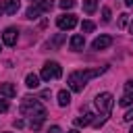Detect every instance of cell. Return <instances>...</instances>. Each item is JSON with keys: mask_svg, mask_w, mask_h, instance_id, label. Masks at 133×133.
<instances>
[{"mask_svg": "<svg viewBox=\"0 0 133 133\" xmlns=\"http://www.w3.org/2000/svg\"><path fill=\"white\" fill-rule=\"evenodd\" d=\"M21 114L23 116H29V127L33 131H37L42 127V123L46 121V108L39 104V100H33V98H23Z\"/></svg>", "mask_w": 133, "mask_h": 133, "instance_id": "cell-1", "label": "cell"}, {"mask_svg": "<svg viewBox=\"0 0 133 133\" xmlns=\"http://www.w3.org/2000/svg\"><path fill=\"white\" fill-rule=\"evenodd\" d=\"M104 71H106V66H102V69H79V71H73V73L69 75V79H66V81H69V87H71L73 91H81L87 81H91L94 77L102 75Z\"/></svg>", "mask_w": 133, "mask_h": 133, "instance_id": "cell-2", "label": "cell"}, {"mask_svg": "<svg viewBox=\"0 0 133 133\" xmlns=\"http://www.w3.org/2000/svg\"><path fill=\"white\" fill-rule=\"evenodd\" d=\"M94 104H96L98 112L102 114V118H106V116L110 114L112 106H114V98H112V94H108V91H102V94H98V96H96Z\"/></svg>", "mask_w": 133, "mask_h": 133, "instance_id": "cell-3", "label": "cell"}, {"mask_svg": "<svg viewBox=\"0 0 133 133\" xmlns=\"http://www.w3.org/2000/svg\"><path fill=\"white\" fill-rule=\"evenodd\" d=\"M62 75V69H60V64L58 62H46L44 66H42V73H39V77L44 79V81H50V79H58Z\"/></svg>", "mask_w": 133, "mask_h": 133, "instance_id": "cell-4", "label": "cell"}, {"mask_svg": "<svg viewBox=\"0 0 133 133\" xmlns=\"http://www.w3.org/2000/svg\"><path fill=\"white\" fill-rule=\"evenodd\" d=\"M56 25H58L60 29H73V27L77 25V17H75V15H71V12L60 15V17L56 19Z\"/></svg>", "mask_w": 133, "mask_h": 133, "instance_id": "cell-5", "label": "cell"}, {"mask_svg": "<svg viewBox=\"0 0 133 133\" xmlns=\"http://www.w3.org/2000/svg\"><path fill=\"white\" fill-rule=\"evenodd\" d=\"M118 104H121V106H131V104H133V81H127V83H125V91H123Z\"/></svg>", "mask_w": 133, "mask_h": 133, "instance_id": "cell-6", "label": "cell"}, {"mask_svg": "<svg viewBox=\"0 0 133 133\" xmlns=\"http://www.w3.org/2000/svg\"><path fill=\"white\" fill-rule=\"evenodd\" d=\"M17 39H19V31H17L15 27H6L4 33H2V42H4L6 46H15Z\"/></svg>", "mask_w": 133, "mask_h": 133, "instance_id": "cell-7", "label": "cell"}, {"mask_svg": "<svg viewBox=\"0 0 133 133\" xmlns=\"http://www.w3.org/2000/svg\"><path fill=\"white\" fill-rule=\"evenodd\" d=\"M110 44H112V37H110V35H100V37L94 39L91 48H94V50H106Z\"/></svg>", "mask_w": 133, "mask_h": 133, "instance_id": "cell-8", "label": "cell"}, {"mask_svg": "<svg viewBox=\"0 0 133 133\" xmlns=\"http://www.w3.org/2000/svg\"><path fill=\"white\" fill-rule=\"evenodd\" d=\"M69 46H71V50H83V46H85V37L83 35H73L71 37V42H69Z\"/></svg>", "mask_w": 133, "mask_h": 133, "instance_id": "cell-9", "label": "cell"}, {"mask_svg": "<svg viewBox=\"0 0 133 133\" xmlns=\"http://www.w3.org/2000/svg\"><path fill=\"white\" fill-rule=\"evenodd\" d=\"M91 123H94V112H85L83 116L75 118V127H87V125H91Z\"/></svg>", "mask_w": 133, "mask_h": 133, "instance_id": "cell-10", "label": "cell"}, {"mask_svg": "<svg viewBox=\"0 0 133 133\" xmlns=\"http://www.w3.org/2000/svg\"><path fill=\"white\" fill-rule=\"evenodd\" d=\"M0 94L6 96V98H12V96H17V87L12 83H2L0 85Z\"/></svg>", "mask_w": 133, "mask_h": 133, "instance_id": "cell-11", "label": "cell"}, {"mask_svg": "<svg viewBox=\"0 0 133 133\" xmlns=\"http://www.w3.org/2000/svg\"><path fill=\"white\" fill-rule=\"evenodd\" d=\"M25 85H27L29 89H35V87L39 85V75H35V73H29V75L25 77Z\"/></svg>", "mask_w": 133, "mask_h": 133, "instance_id": "cell-12", "label": "cell"}, {"mask_svg": "<svg viewBox=\"0 0 133 133\" xmlns=\"http://www.w3.org/2000/svg\"><path fill=\"white\" fill-rule=\"evenodd\" d=\"M19 6H21L19 0H6V4H4V12H6V15H15V12L19 10Z\"/></svg>", "mask_w": 133, "mask_h": 133, "instance_id": "cell-13", "label": "cell"}, {"mask_svg": "<svg viewBox=\"0 0 133 133\" xmlns=\"http://www.w3.org/2000/svg\"><path fill=\"white\" fill-rule=\"evenodd\" d=\"M35 6H37L39 12H50L52 6H54V2L52 0H39V2H35Z\"/></svg>", "mask_w": 133, "mask_h": 133, "instance_id": "cell-14", "label": "cell"}, {"mask_svg": "<svg viewBox=\"0 0 133 133\" xmlns=\"http://www.w3.org/2000/svg\"><path fill=\"white\" fill-rule=\"evenodd\" d=\"M69 102H71V94L66 89H60L58 91V104L60 106H69Z\"/></svg>", "mask_w": 133, "mask_h": 133, "instance_id": "cell-15", "label": "cell"}, {"mask_svg": "<svg viewBox=\"0 0 133 133\" xmlns=\"http://www.w3.org/2000/svg\"><path fill=\"white\" fill-rule=\"evenodd\" d=\"M96 8H98V0H83V10L87 15L96 12Z\"/></svg>", "mask_w": 133, "mask_h": 133, "instance_id": "cell-16", "label": "cell"}, {"mask_svg": "<svg viewBox=\"0 0 133 133\" xmlns=\"http://www.w3.org/2000/svg\"><path fill=\"white\" fill-rule=\"evenodd\" d=\"M37 15H39L37 6H29V8H27V12H25V17H27V19H37Z\"/></svg>", "mask_w": 133, "mask_h": 133, "instance_id": "cell-17", "label": "cell"}, {"mask_svg": "<svg viewBox=\"0 0 133 133\" xmlns=\"http://www.w3.org/2000/svg\"><path fill=\"white\" fill-rule=\"evenodd\" d=\"M94 29H96V25H94L91 21H83V23H81V31H83V33H89V31H94Z\"/></svg>", "mask_w": 133, "mask_h": 133, "instance_id": "cell-18", "label": "cell"}, {"mask_svg": "<svg viewBox=\"0 0 133 133\" xmlns=\"http://www.w3.org/2000/svg\"><path fill=\"white\" fill-rule=\"evenodd\" d=\"M62 42H64V33H58V35H54V39L50 42V46H52V48H58Z\"/></svg>", "mask_w": 133, "mask_h": 133, "instance_id": "cell-19", "label": "cell"}, {"mask_svg": "<svg viewBox=\"0 0 133 133\" xmlns=\"http://www.w3.org/2000/svg\"><path fill=\"white\" fill-rule=\"evenodd\" d=\"M58 4H60V8H64V10H66V8H73L77 2H75V0H60Z\"/></svg>", "mask_w": 133, "mask_h": 133, "instance_id": "cell-20", "label": "cell"}, {"mask_svg": "<svg viewBox=\"0 0 133 133\" xmlns=\"http://www.w3.org/2000/svg\"><path fill=\"white\" fill-rule=\"evenodd\" d=\"M102 21H104V23H108V21H110V8H108V6H104V8H102Z\"/></svg>", "mask_w": 133, "mask_h": 133, "instance_id": "cell-21", "label": "cell"}, {"mask_svg": "<svg viewBox=\"0 0 133 133\" xmlns=\"http://www.w3.org/2000/svg\"><path fill=\"white\" fill-rule=\"evenodd\" d=\"M127 21H129V15H127V12H123V15H121V17H118V27H121V29H123V27H125V25H127Z\"/></svg>", "mask_w": 133, "mask_h": 133, "instance_id": "cell-22", "label": "cell"}, {"mask_svg": "<svg viewBox=\"0 0 133 133\" xmlns=\"http://www.w3.org/2000/svg\"><path fill=\"white\" fill-rule=\"evenodd\" d=\"M10 108V104H8V100H0V112H6Z\"/></svg>", "mask_w": 133, "mask_h": 133, "instance_id": "cell-23", "label": "cell"}, {"mask_svg": "<svg viewBox=\"0 0 133 133\" xmlns=\"http://www.w3.org/2000/svg\"><path fill=\"white\" fill-rule=\"evenodd\" d=\"M123 118H125L127 123H129V121H133V108H131V110H129V112H127V114H125Z\"/></svg>", "mask_w": 133, "mask_h": 133, "instance_id": "cell-24", "label": "cell"}, {"mask_svg": "<svg viewBox=\"0 0 133 133\" xmlns=\"http://www.w3.org/2000/svg\"><path fill=\"white\" fill-rule=\"evenodd\" d=\"M48 133H62V131H60V127H56V125H54V127H50V129H48Z\"/></svg>", "mask_w": 133, "mask_h": 133, "instance_id": "cell-25", "label": "cell"}, {"mask_svg": "<svg viewBox=\"0 0 133 133\" xmlns=\"http://www.w3.org/2000/svg\"><path fill=\"white\" fill-rule=\"evenodd\" d=\"M125 4L127 6H133V0H125Z\"/></svg>", "mask_w": 133, "mask_h": 133, "instance_id": "cell-26", "label": "cell"}, {"mask_svg": "<svg viewBox=\"0 0 133 133\" xmlns=\"http://www.w3.org/2000/svg\"><path fill=\"white\" fill-rule=\"evenodd\" d=\"M66 133H79V131H77V129H71V131H66Z\"/></svg>", "mask_w": 133, "mask_h": 133, "instance_id": "cell-27", "label": "cell"}, {"mask_svg": "<svg viewBox=\"0 0 133 133\" xmlns=\"http://www.w3.org/2000/svg\"><path fill=\"white\" fill-rule=\"evenodd\" d=\"M2 12H4V6H0V15H2Z\"/></svg>", "mask_w": 133, "mask_h": 133, "instance_id": "cell-28", "label": "cell"}, {"mask_svg": "<svg viewBox=\"0 0 133 133\" xmlns=\"http://www.w3.org/2000/svg\"><path fill=\"white\" fill-rule=\"evenodd\" d=\"M131 33H133V23H131Z\"/></svg>", "mask_w": 133, "mask_h": 133, "instance_id": "cell-29", "label": "cell"}, {"mask_svg": "<svg viewBox=\"0 0 133 133\" xmlns=\"http://www.w3.org/2000/svg\"><path fill=\"white\" fill-rule=\"evenodd\" d=\"M31 2H39V0H31Z\"/></svg>", "mask_w": 133, "mask_h": 133, "instance_id": "cell-30", "label": "cell"}, {"mask_svg": "<svg viewBox=\"0 0 133 133\" xmlns=\"http://www.w3.org/2000/svg\"><path fill=\"white\" fill-rule=\"evenodd\" d=\"M129 133H133V127H131V131H129Z\"/></svg>", "mask_w": 133, "mask_h": 133, "instance_id": "cell-31", "label": "cell"}]
</instances>
